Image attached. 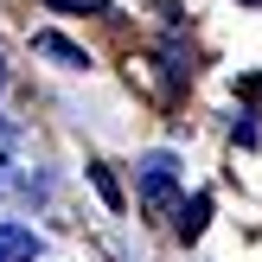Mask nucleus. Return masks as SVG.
I'll list each match as a JSON object with an SVG mask.
<instances>
[{"label":"nucleus","instance_id":"f257e3e1","mask_svg":"<svg viewBox=\"0 0 262 262\" xmlns=\"http://www.w3.org/2000/svg\"><path fill=\"white\" fill-rule=\"evenodd\" d=\"M173 192H179L173 154H154V160L141 166V205H147V211H173Z\"/></svg>","mask_w":262,"mask_h":262},{"label":"nucleus","instance_id":"f03ea898","mask_svg":"<svg viewBox=\"0 0 262 262\" xmlns=\"http://www.w3.org/2000/svg\"><path fill=\"white\" fill-rule=\"evenodd\" d=\"M32 51H38V58H51V64H64V71H83V64H90L64 32H38V38H32Z\"/></svg>","mask_w":262,"mask_h":262},{"label":"nucleus","instance_id":"7ed1b4c3","mask_svg":"<svg viewBox=\"0 0 262 262\" xmlns=\"http://www.w3.org/2000/svg\"><path fill=\"white\" fill-rule=\"evenodd\" d=\"M38 256V237L26 224H0V262H32Z\"/></svg>","mask_w":262,"mask_h":262},{"label":"nucleus","instance_id":"20e7f679","mask_svg":"<svg viewBox=\"0 0 262 262\" xmlns=\"http://www.w3.org/2000/svg\"><path fill=\"white\" fill-rule=\"evenodd\" d=\"M205 217H211V199L199 192L192 205H179V217H173V224H179V237H199V230H205Z\"/></svg>","mask_w":262,"mask_h":262},{"label":"nucleus","instance_id":"39448f33","mask_svg":"<svg viewBox=\"0 0 262 262\" xmlns=\"http://www.w3.org/2000/svg\"><path fill=\"white\" fill-rule=\"evenodd\" d=\"M45 7H71V13H96L102 0H45Z\"/></svg>","mask_w":262,"mask_h":262},{"label":"nucleus","instance_id":"423d86ee","mask_svg":"<svg viewBox=\"0 0 262 262\" xmlns=\"http://www.w3.org/2000/svg\"><path fill=\"white\" fill-rule=\"evenodd\" d=\"M237 90H243V96H250V102H262V71H256V77H243Z\"/></svg>","mask_w":262,"mask_h":262},{"label":"nucleus","instance_id":"0eeeda50","mask_svg":"<svg viewBox=\"0 0 262 262\" xmlns=\"http://www.w3.org/2000/svg\"><path fill=\"white\" fill-rule=\"evenodd\" d=\"M0 166H7V128H0Z\"/></svg>","mask_w":262,"mask_h":262},{"label":"nucleus","instance_id":"6e6552de","mask_svg":"<svg viewBox=\"0 0 262 262\" xmlns=\"http://www.w3.org/2000/svg\"><path fill=\"white\" fill-rule=\"evenodd\" d=\"M243 7H262V0H243Z\"/></svg>","mask_w":262,"mask_h":262},{"label":"nucleus","instance_id":"1a4fd4ad","mask_svg":"<svg viewBox=\"0 0 262 262\" xmlns=\"http://www.w3.org/2000/svg\"><path fill=\"white\" fill-rule=\"evenodd\" d=\"M0 83H7V71H0Z\"/></svg>","mask_w":262,"mask_h":262}]
</instances>
